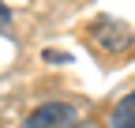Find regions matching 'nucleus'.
Returning a JSON list of instances; mask_svg holds the SVG:
<instances>
[{"instance_id":"f257e3e1","label":"nucleus","mask_w":135,"mask_h":128,"mask_svg":"<svg viewBox=\"0 0 135 128\" xmlns=\"http://www.w3.org/2000/svg\"><path fill=\"white\" fill-rule=\"evenodd\" d=\"M79 121V109L68 106V102H49V106H38L34 113L23 121V128H75Z\"/></svg>"},{"instance_id":"f03ea898","label":"nucleus","mask_w":135,"mask_h":128,"mask_svg":"<svg viewBox=\"0 0 135 128\" xmlns=\"http://www.w3.org/2000/svg\"><path fill=\"white\" fill-rule=\"evenodd\" d=\"M90 38H94V42L105 38L101 49H109V53H124V49H131V34H128L116 19H101L98 26H90Z\"/></svg>"},{"instance_id":"7ed1b4c3","label":"nucleus","mask_w":135,"mask_h":128,"mask_svg":"<svg viewBox=\"0 0 135 128\" xmlns=\"http://www.w3.org/2000/svg\"><path fill=\"white\" fill-rule=\"evenodd\" d=\"M113 128H135V90L128 94V98L116 102V109H113Z\"/></svg>"},{"instance_id":"20e7f679","label":"nucleus","mask_w":135,"mask_h":128,"mask_svg":"<svg viewBox=\"0 0 135 128\" xmlns=\"http://www.w3.org/2000/svg\"><path fill=\"white\" fill-rule=\"evenodd\" d=\"M8 23H11V15H8V8H4V4H0V30H4Z\"/></svg>"}]
</instances>
